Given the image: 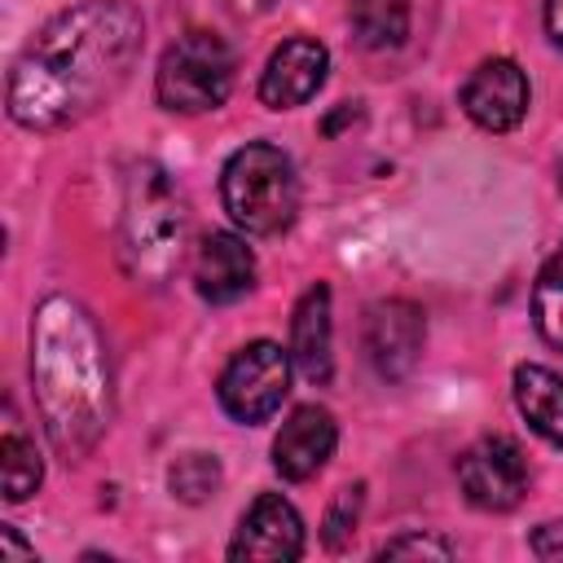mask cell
Wrapping results in <instances>:
<instances>
[{
  "label": "cell",
  "mask_w": 563,
  "mask_h": 563,
  "mask_svg": "<svg viewBox=\"0 0 563 563\" xmlns=\"http://www.w3.org/2000/svg\"><path fill=\"white\" fill-rule=\"evenodd\" d=\"M145 18L132 0H84L40 26L9 70V119L57 132L106 106L132 75Z\"/></svg>",
  "instance_id": "obj_1"
},
{
  "label": "cell",
  "mask_w": 563,
  "mask_h": 563,
  "mask_svg": "<svg viewBox=\"0 0 563 563\" xmlns=\"http://www.w3.org/2000/svg\"><path fill=\"white\" fill-rule=\"evenodd\" d=\"M31 378L53 449L70 462L84 457L110 427V369L92 317L66 295H48L35 308Z\"/></svg>",
  "instance_id": "obj_2"
},
{
  "label": "cell",
  "mask_w": 563,
  "mask_h": 563,
  "mask_svg": "<svg viewBox=\"0 0 563 563\" xmlns=\"http://www.w3.org/2000/svg\"><path fill=\"white\" fill-rule=\"evenodd\" d=\"M189 211L176 180L158 163H136L123 189L119 260L141 286H163L185 255Z\"/></svg>",
  "instance_id": "obj_3"
},
{
  "label": "cell",
  "mask_w": 563,
  "mask_h": 563,
  "mask_svg": "<svg viewBox=\"0 0 563 563\" xmlns=\"http://www.w3.org/2000/svg\"><path fill=\"white\" fill-rule=\"evenodd\" d=\"M220 194H224V211L233 216V224L251 238H273L282 229H290V220L299 211L295 167L268 141H251L229 154Z\"/></svg>",
  "instance_id": "obj_4"
},
{
  "label": "cell",
  "mask_w": 563,
  "mask_h": 563,
  "mask_svg": "<svg viewBox=\"0 0 563 563\" xmlns=\"http://www.w3.org/2000/svg\"><path fill=\"white\" fill-rule=\"evenodd\" d=\"M158 101L167 110L180 114H202L224 106L229 88H233V53L216 31H185L176 35L163 57H158V75H154Z\"/></svg>",
  "instance_id": "obj_5"
},
{
  "label": "cell",
  "mask_w": 563,
  "mask_h": 563,
  "mask_svg": "<svg viewBox=\"0 0 563 563\" xmlns=\"http://www.w3.org/2000/svg\"><path fill=\"white\" fill-rule=\"evenodd\" d=\"M290 391V352L273 339L246 343L220 374V405L238 422H264Z\"/></svg>",
  "instance_id": "obj_6"
},
{
  "label": "cell",
  "mask_w": 563,
  "mask_h": 563,
  "mask_svg": "<svg viewBox=\"0 0 563 563\" xmlns=\"http://www.w3.org/2000/svg\"><path fill=\"white\" fill-rule=\"evenodd\" d=\"M457 484L475 510H515L528 493V457L510 435H484L457 457Z\"/></svg>",
  "instance_id": "obj_7"
},
{
  "label": "cell",
  "mask_w": 563,
  "mask_h": 563,
  "mask_svg": "<svg viewBox=\"0 0 563 563\" xmlns=\"http://www.w3.org/2000/svg\"><path fill=\"white\" fill-rule=\"evenodd\" d=\"M528 75L510 57H488L479 62L466 84H462V110L471 114L475 128L484 132H510L528 114Z\"/></svg>",
  "instance_id": "obj_8"
},
{
  "label": "cell",
  "mask_w": 563,
  "mask_h": 563,
  "mask_svg": "<svg viewBox=\"0 0 563 563\" xmlns=\"http://www.w3.org/2000/svg\"><path fill=\"white\" fill-rule=\"evenodd\" d=\"M299 554H303V519H299V510L277 493L255 497L251 510L242 515L238 532H233L229 559L286 563V559H299Z\"/></svg>",
  "instance_id": "obj_9"
},
{
  "label": "cell",
  "mask_w": 563,
  "mask_h": 563,
  "mask_svg": "<svg viewBox=\"0 0 563 563\" xmlns=\"http://www.w3.org/2000/svg\"><path fill=\"white\" fill-rule=\"evenodd\" d=\"M427 321L409 299H383L365 317V352L383 378H405L422 356Z\"/></svg>",
  "instance_id": "obj_10"
},
{
  "label": "cell",
  "mask_w": 563,
  "mask_h": 563,
  "mask_svg": "<svg viewBox=\"0 0 563 563\" xmlns=\"http://www.w3.org/2000/svg\"><path fill=\"white\" fill-rule=\"evenodd\" d=\"M325 70H330L325 44H317V40H308V35H295V40L277 44L273 57L264 62L260 101H264L268 110L303 106V101L317 97V88L325 84Z\"/></svg>",
  "instance_id": "obj_11"
},
{
  "label": "cell",
  "mask_w": 563,
  "mask_h": 563,
  "mask_svg": "<svg viewBox=\"0 0 563 563\" xmlns=\"http://www.w3.org/2000/svg\"><path fill=\"white\" fill-rule=\"evenodd\" d=\"M334 444H339V427H334L330 409H321V405H299V409L282 422V431H277V440H273V466H277L282 479H295V484H299V479H312V475L330 462Z\"/></svg>",
  "instance_id": "obj_12"
},
{
  "label": "cell",
  "mask_w": 563,
  "mask_h": 563,
  "mask_svg": "<svg viewBox=\"0 0 563 563\" xmlns=\"http://www.w3.org/2000/svg\"><path fill=\"white\" fill-rule=\"evenodd\" d=\"M255 286V255L238 233H207L194 251V290L207 303H238Z\"/></svg>",
  "instance_id": "obj_13"
},
{
  "label": "cell",
  "mask_w": 563,
  "mask_h": 563,
  "mask_svg": "<svg viewBox=\"0 0 563 563\" xmlns=\"http://www.w3.org/2000/svg\"><path fill=\"white\" fill-rule=\"evenodd\" d=\"M290 361L308 383H325L334 369V339H330V286H308L290 317Z\"/></svg>",
  "instance_id": "obj_14"
},
{
  "label": "cell",
  "mask_w": 563,
  "mask_h": 563,
  "mask_svg": "<svg viewBox=\"0 0 563 563\" xmlns=\"http://www.w3.org/2000/svg\"><path fill=\"white\" fill-rule=\"evenodd\" d=\"M515 405L545 444L563 449V374H554L550 365H519Z\"/></svg>",
  "instance_id": "obj_15"
},
{
  "label": "cell",
  "mask_w": 563,
  "mask_h": 563,
  "mask_svg": "<svg viewBox=\"0 0 563 563\" xmlns=\"http://www.w3.org/2000/svg\"><path fill=\"white\" fill-rule=\"evenodd\" d=\"M347 18L365 48H396L409 35V0H352Z\"/></svg>",
  "instance_id": "obj_16"
},
{
  "label": "cell",
  "mask_w": 563,
  "mask_h": 563,
  "mask_svg": "<svg viewBox=\"0 0 563 563\" xmlns=\"http://www.w3.org/2000/svg\"><path fill=\"white\" fill-rule=\"evenodd\" d=\"M0 466H4V497H9V501H26V497L40 488V475H44L40 453H35V444L22 435V427H18L13 413H9V422H4Z\"/></svg>",
  "instance_id": "obj_17"
},
{
  "label": "cell",
  "mask_w": 563,
  "mask_h": 563,
  "mask_svg": "<svg viewBox=\"0 0 563 563\" xmlns=\"http://www.w3.org/2000/svg\"><path fill=\"white\" fill-rule=\"evenodd\" d=\"M532 321L550 347L563 352V246L541 264L532 286Z\"/></svg>",
  "instance_id": "obj_18"
},
{
  "label": "cell",
  "mask_w": 563,
  "mask_h": 563,
  "mask_svg": "<svg viewBox=\"0 0 563 563\" xmlns=\"http://www.w3.org/2000/svg\"><path fill=\"white\" fill-rule=\"evenodd\" d=\"M167 484H172V493L180 501H207L220 488V462L207 457V453H185L167 471Z\"/></svg>",
  "instance_id": "obj_19"
},
{
  "label": "cell",
  "mask_w": 563,
  "mask_h": 563,
  "mask_svg": "<svg viewBox=\"0 0 563 563\" xmlns=\"http://www.w3.org/2000/svg\"><path fill=\"white\" fill-rule=\"evenodd\" d=\"M361 497H365V488H361V484H352V488H343V493L334 497V506H330V515H325V545H330V550H339V545H343V537L356 528Z\"/></svg>",
  "instance_id": "obj_20"
},
{
  "label": "cell",
  "mask_w": 563,
  "mask_h": 563,
  "mask_svg": "<svg viewBox=\"0 0 563 563\" xmlns=\"http://www.w3.org/2000/svg\"><path fill=\"white\" fill-rule=\"evenodd\" d=\"M405 554L449 559V554H453V545H449V541H435V537H418V532H409V537H396V541H387V545L378 550V559H405Z\"/></svg>",
  "instance_id": "obj_21"
},
{
  "label": "cell",
  "mask_w": 563,
  "mask_h": 563,
  "mask_svg": "<svg viewBox=\"0 0 563 563\" xmlns=\"http://www.w3.org/2000/svg\"><path fill=\"white\" fill-rule=\"evenodd\" d=\"M528 550L537 554V559H563V519H550V523H541L537 532H532V541H528Z\"/></svg>",
  "instance_id": "obj_22"
},
{
  "label": "cell",
  "mask_w": 563,
  "mask_h": 563,
  "mask_svg": "<svg viewBox=\"0 0 563 563\" xmlns=\"http://www.w3.org/2000/svg\"><path fill=\"white\" fill-rule=\"evenodd\" d=\"M0 559H35V550L13 528H0Z\"/></svg>",
  "instance_id": "obj_23"
},
{
  "label": "cell",
  "mask_w": 563,
  "mask_h": 563,
  "mask_svg": "<svg viewBox=\"0 0 563 563\" xmlns=\"http://www.w3.org/2000/svg\"><path fill=\"white\" fill-rule=\"evenodd\" d=\"M545 35L563 48V0H545Z\"/></svg>",
  "instance_id": "obj_24"
}]
</instances>
